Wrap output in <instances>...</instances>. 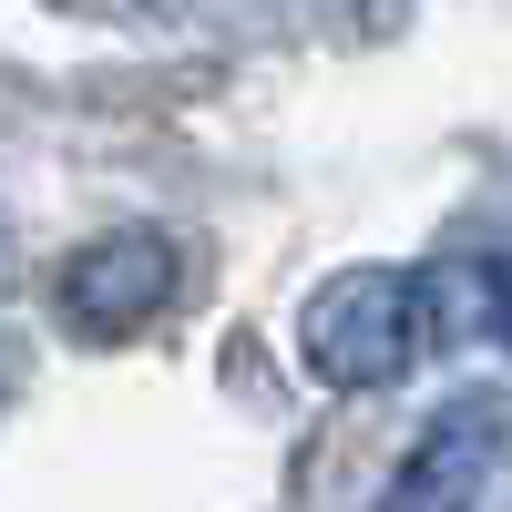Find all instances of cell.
I'll return each mask as SVG.
<instances>
[{
  "label": "cell",
  "mask_w": 512,
  "mask_h": 512,
  "mask_svg": "<svg viewBox=\"0 0 512 512\" xmlns=\"http://www.w3.org/2000/svg\"><path fill=\"white\" fill-rule=\"evenodd\" d=\"M431 338V277H390V267H359L318 287L308 308V369L328 390H390V379L420 359Z\"/></svg>",
  "instance_id": "6da1fadb"
},
{
  "label": "cell",
  "mask_w": 512,
  "mask_h": 512,
  "mask_svg": "<svg viewBox=\"0 0 512 512\" xmlns=\"http://www.w3.org/2000/svg\"><path fill=\"white\" fill-rule=\"evenodd\" d=\"M502 472V420L492 410H441L431 431L410 441V461L390 472L379 512H472Z\"/></svg>",
  "instance_id": "7a4b0ae2"
},
{
  "label": "cell",
  "mask_w": 512,
  "mask_h": 512,
  "mask_svg": "<svg viewBox=\"0 0 512 512\" xmlns=\"http://www.w3.org/2000/svg\"><path fill=\"white\" fill-rule=\"evenodd\" d=\"M164 287H175V246H164V236H113V246H93V256H72L62 308H72L82 328H123V318L164 308Z\"/></svg>",
  "instance_id": "3957f363"
},
{
  "label": "cell",
  "mask_w": 512,
  "mask_h": 512,
  "mask_svg": "<svg viewBox=\"0 0 512 512\" xmlns=\"http://www.w3.org/2000/svg\"><path fill=\"white\" fill-rule=\"evenodd\" d=\"M482 287H492V328L512 338V256H492V267H482Z\"/></svg>",
  "instance_id": "277c9868"
},
{
  "label": "cell",
  "mask_w": 512,
  "mask_h": 512,
  "mask_svg": "<svg viewBox=\"0 0 512 512\" xmlns=\"http://www.w3.org/2000/svg\"><path fill=\"white\" fill-rule=\"evenodd\" d=\"M226 11H256V21H267V11H297V0H226Z\"/></svg>",
  "instance_id": "5b68a950"
}]
</instances>
